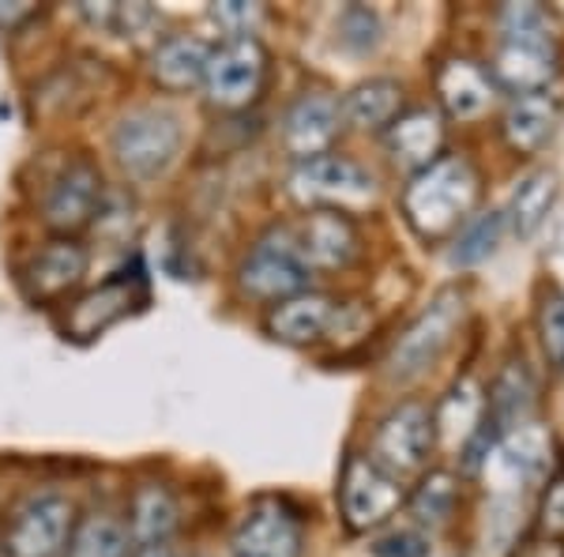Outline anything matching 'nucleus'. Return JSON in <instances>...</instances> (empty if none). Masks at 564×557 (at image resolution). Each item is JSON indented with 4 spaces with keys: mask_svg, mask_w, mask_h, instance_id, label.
<instances>
[{
    "mask_svg": "<svg viewBox=\"0 0 564 557\" xmlns=\"http://www.w3.org/2000/svg\"><path fill=\"white\" fill-rule=\"evenodd\" d=\"M481 196L478 170L459 154H441L425 170H417L403 193V215L417 237L441 242L456 234L470 218Z\"/></svg>",
    "mask_w": 564,
    "mask_h": 557,
    "instance_id": "obj_1",
    "label": "nucleus"
},
{
    "mask_svg": "<svg viewBox=\"0 0 564 557\" xmlns=\"http://www.w3.org/2000/svg\"><path fill=\"white\" fill-rule=\"evenodd\" d=\"M109 148L132 181L162 178L181 154V117L166 106H135L113 125Z\"/></svg>",
    "mask_w": 564,
    "mask_h": 557,
    "instance_id": "obj_2",
    "label": "nucleus"
},
{
    "mask_svg": "<svg viewBox=\"0 0 564 557\" xmlns=\"http://www.w3.org/2000/svg\"><path fill=\"white\" fill-rule=\"evenodd\" d=\"M76 527V508L61 490H34L0 527L4 557H57Z\"/></svg>",
    "mask_w": 564,
    "mask_h": 557,
    "instance_id": "obj_3",
    "label": "nucleus"
},
{
    "mask_svg": "<svg viewBox=\"0 0 564 557\" xmlns=\"http://www.w3.org/2000/svg\"><path fill=\"white\" fill-rule=\"evenodd\" d=\"M463 313H467V301H463L459 290L436 294L433 306L425 309V313H417V321L399 335L395 346H391L388 377L417 381L422 373H430L436 358L448 351L452 335H456V328L463 324Z\"/></svg>",
    "mask_w": 564,
    "mask_h": 557,
    "instance_id": "obj_4",
    "label": "nucleus"
},
{
    "mask_svg": "<svg viewBox=\"0 0 564 557\" xmlns=\"http://www.w3.org/2000/svg\"><path fill=\"white\" fill-rule=\"evenodd\" d=\"M406 501V490L395 474H388L369 456L350 452L339 474V508L350 532H369L399 513Z\"/></svg>",
    "mask_w": 564,
    "mask_h": 557,
    "instance_id": "obj_5",
    "label": "nucleus"
},
{
    "mask_svg": "<svg viewBox=\"0 0 564 557\" xmlns=\"http://www.w3.org/2000/svg\"><path fill=\"white\" fill-rule=\"evenodd\" d=\"M234 557H302L305 554V524L290 501L260 497L245 508L230 538Z\"/></svg>",
    "mask_w": 564,
    "mask_h": 557,
    "instance_id": "obj_6",
    "label": "nucleus"
},
{
    "mask_svg": "<svg viewBox=\"0 0 564 557\" xmlns=\"http://www.w3.org/2000/svg\"><path fill=\"white\" fill-rule=\"evenodd\" d=\"M268 76V53L257 39H226L212 50L204 72L207 103L218 109H245L260 95Z\"/></svg>",
    "mask_w": 564,
    "mask_h": 557,
    "instance_id": "obj_7",
    "label": "nucleus"
},
{
    "mask_svg": "<svg viewBox=\"0 0 564 557\" xmlns=\"http://www.w3.org/2000/svg\"><path fill=\"white\" fill-rule=\"evenodd\" d=\"M436 444V415L425 404H399L384 422L377 426L372 441V463H380L388 474L422 471Z\"/></svg>",
    "mask_w": 564,
    "mask_h": 557,
    "instance_id": "obj_8",
    "label": "nucleus"
},
{
    "mask_svg": "<svg viewBox=\"0 0 564 557\" xmlns=\"http://www.w3.org/2000/svg\"><path fill=\"white\" fill-rule=\"evenodd\" d=\"M238 282L245 294H252L260 301H286L308 290V268H305L302 253H297L294 237L279 231L257 242V249L241 264Z\"/></svg>",
    "mask_w": 564,
    "mask_h": 557,
    "instance_id": "obj_9",
    "label": "nucleus"
},
{
    "mask_svg": "<svg viewBox=\"0 0 564 557\" xmlns=\"http://www.w3.org/2000/svg\"><path fill=\"white\" fill-rule=\"evenodd\" d=\"M297 200L321 207H350V204H369L377 185H372L369 170H361L358 162L343 159V154H316V159L297 162L294 178H290Z\"/></svg>",
    "mask_w": 564,
    "mask_h": 557,
    "instance_id": "obj_10",
    "label": "nucleus"
},
{
    "mask_svg": "<svg viewBox=\"0 0 564 557\" xmlns=\"http://www.w3.org/2000/svg\"><path fill=\"white\" fill-rule=\"evenodd\" d=\"M102 196H106L102 173L90 167L87 159H76V162H68V167L57 173V181L50 185L42 215L53 231L68 237L95 223V215H102Z\"/></svg>",
    "mask_w": 564,
    "mask_h": 557,
    "instance_id": "obj_11",
    "label": "nucleus"
},
{
    "mask_svg": "<svg viewBox=\"0 0 564 557\" xmlns=\"http://www.w3.org/2000/svg\"><path fill=\"white\" fill-rule=\"evenodd\" d=\"M148 298V290H143V276H129V271H121V276L106 279L98 290H90L76 301V306L68 309L65 317V335L68 340H95V335H102L109 324L124 321V317L132 313L135 301Z\"/></svg>",
    "mask_w": 564,
    "mask_h": 557,
    "instance_id": "obj_12",
    "label": "nucleus"
},
{
    "mask_svg": "<svg viewBox=\"0 0 564 557\" xmlns=\"http://www.w3.org/2000/svg\"><path fill=\"white\" fill-rule=\"evenodd\" d=\"M294 245H297V253H302L308 271L313 268L335 271V268H347V264L358 257L361 234H358V226H354V218L347 212L316 207V212H308L305 223L297 226Z\"/></svg>",
    "mask_w": 564,
    "mask_h": 557,
    "instance_id": "obj_13",
    "label": "nucleus"
},
{
    "mask_svg": "<svg viewBox=\"0 0 564 557\" xmlns=\"http://www.w3.org/2000/svg\"><path fill=\"white\" fill-rule=\"evenodd\" d=\"M339 103L332 95H302L294 106L286 109V121H282V140H286L290 154L297 162L316 159V154H327L332 140L339 136Z\"/></svg>",
    "mask_w": 564,
    "mask_h": 557,
    "instance_id": "obj_14",
    "label": "nucleus"
},
{
    "mask_svg": "<svg viewBox=\"0 0 564 557\" xmlns=\"http://www.w3.org/2000/svg\"><path fill=\"white\" fill-rule=\"evenodd\" d=\"M339 321V301L321 294V290H302V294L279 301L268 313V332L271 340L290 343V346H308L324 340L332 332V324Z\"/></svg>",
    "mask_w": 564,
    "mask_h": 557,
    "instance_id": "obj_15",
    "label": "nucleus"
},
{
    "mask_svg": "<svg viewBox=\"0 0 564 557\" xmlns=\"http://www.w3.org/2000/svg\"><path fill=\"white\" fill-rule=\"evenodd\" d=\"M557 72V53H553L550 39H505V45L497 50L494 61V87H508L516 95H531V90H542Z\"/></svg>",
    "mask_w": 564,
    "mask_h": 557,
    "instance_id": "obj_16",
    "label": "nucleus"
},
{
    "mask_svg": "<svg viewBox=\"0 0 564 557\" xmlns=\"http://www.w3.org/2000/svg\"><path fill=\"white\" fill-rule=\"evenodd\" d=\"M87 276V249L72 237H57L53 245L26 264L23 282H26V294L34 301H53L61 294H68L72 287H79Z\"/></svg>",
    "mask_w": 564,
    "mask_h": 557,
    "instance_id": "obj_17",
    "label": "nucleus"
},
{
    "mask_svg": "<svg viewBox=\"0 0 564 557\" xmlns=\"http://www.w3.org/2000/svg\"><path fill=\"white\" fill-rule=\"evenodd\" d=\"M444 148V125L433 109H411L388 125V151L395 162L411 167L414 173L441 159Z\"/></svg>",
    "mask_w": 564,
    "mask_h": 557,
    "instance_id": "obj_18",
    "label": "nucleus"
},
{
    "mask_svg": "<svg viewBox=\"0 0 564 557\" xmlns=\"http://www.w3.org/2000/svg\"><path fill=\"white\" fill-rule=\"evenodd\" d=\"M207 57H212V45L193 39V34H174V39H162L151 53V76L159 87L166 90H188L204 84Z\"/></svg>",
    "mask_w": 564,
    "mask_h": 557,
    "instance_id": "obj_19",
    "label": "nucleus"
},
{
    "mask_svg": "<svg viewBox=\"0 0 564 557\" xmlns=\"http://www.w3.org/2000/svg\"><path fill=\"white\" fill-rule=\"evenodd\" d=\"M436 90H441V103L452 117L459 121H470L481 109L494 103V79L489 72L475 65L467 57H452L448 65L436 72Z\"/></svg>",
    "mask_w": 564,
    "mask_h": 557,
    "instance_id": "obj_20",
    "label": "nucleus"
},
{
    "mask_svg": "<svg viewBox=\"0 0 564 557\" xmlns=\"http://www.w3.org/2000/svg\"><path fill=\"white\" fill-rule=\"evenodd\" d=\"M181 508L174 501V493L159 482H143L132 493V508H129V538L132 546H166L170 535L177 532Z\"/></svg>",
    "mask_w": 564,
    "mask_h": 557,
    "instance_id": "obj_21",
    "label": "nucleus"
},
{
    "mask_svg": "<svg viewBox=\"0 0 564 557\" xmlns=\"http://www.w3.org/2000/svg\"><path fill=\"white\" fill-rule=\"evenodd\" d=\"M534 407V381L531 373L520 365H508L505 373L497 377L494 392H489V404L481 407V422L494 429V437H508L512 429H520V422H527V415H531Z\"/></svg>",
    "mask_w": 564,
    "mask_h": 557,
    "instance_id": "obj_22",
    "label": "nucleus"
},
{
    "mask_svg": "<svg viewBox=\"0 0 564 557\" xmlns=\"http://www.w3.org/2000/svg\"><path fill=\"white\" fill-rule=\"evenodd\" d=\"M557 129V103L545 90L516 95L512 106L505 109V140L516 151H539Z\"/></svg>",
    "mask_w": 564,
    "mask_h": 557,
    "instance_id": "obj_23",
    "label": "nucleus"
},
{
    "mask_svg": "<svg viewBox=\"0 0 564 557\" xmlns=\"http://www.w3.org/2000/svg\"><path fill=\"white\" fill-rule=\"evenodd\" d=\"M399 109H403V87H399L395 79H366V84H358L350 90L339 114L347 117L354 129L377 132L395 121Z\"/></svg>",
    "mask_w": 564,
    "mask_h": 557,
    "instance_id": "obj_24",
    "label": "nucleus"
},
{
    "mask_svg": "<svg viewBox=\"0 0 564 557\" xmlns=\"http://www.w3.org/2000/svg\"><path fill=\"white\" fill-rule=\"evenodd\" d=\"M132 538L129 527L109 513H87L76 519L72 538L65 546V557H132Z\"/></svg>",
    "mask_w": 564,
    "mask_h": 557,
    "instance_id": "obj_25",
    "label": "nucleus"
},
{
    "mask_svg": "<svg viewBox=\"0 0 564 557\" xmlns=\"http://www.w3.org/2000/svg\"><path fill=\"white\" fill-rule=\"evenodd\" d=\"M505 234H508V215L505 212L470 215L467 223L456 231V242H452V249H448V260L456 264V268H478V264H486L500 245H505Z\"/></svg>",
    "mask_w": 564,
    "mask_h": 557,
    "instance_id": "obj_26",
    "label": "nucleus"
},
{
    "mask_svg": "<svg viewBox=\"0 0 564 557\" xmlns=\"http://www.w3.org/2000/svg\"><path fill=\"white\" fill-rule=\"evenodd\" d=\"M553 200H557V173L553 170H534L516 185L512 193V207H508V223L516 226V234L531 237L550 215Z\"/></svg>",
    "mask_w": 564,
    "mask_h": 557,
    "instance_id": "obj_27",
    "label": "nucleus"
},
{
    "mask_svg": "<svg viewBox=\"0 0 564 557\" xmlns=\"http://www.w3.org/2000/svg\"><path fill=\"white\" fill-rule=\"evenodd\" d=\"M456 505H459V486H456V479H452L448 471H430L422 486H417V493L411 497L414 516L422 519V524H430V527L448 524L452 513H456Z\"/></svg>",
    "mask_w": 564,
    "mask_h": 557,
    "instance_id": "obj_28",
    "label": "nucleus"
},
{
    "mask_svg": "<svg viewBox=\"0 0 564 557\" xmlns=\"http://www.w3.org/2000/svg\"><path fill=\"white\" fill-rule=\"evenodd\" d=\"M539 332L545 343V354L557 369H564V290L550 287L539 301Z\"/></svg>",
    "mask_w": 564,
    "mask_h": 557,
    "instance_id": "obj_29",
    "label": "nucleus"
},
{
    "mask_svg": "<svg viewBox=\"0 0 564 557\" xmlns=\"http://www.w3.org/2000/svg\"><path fill=\"white\" fill-rule=\"evenodd\" d=\"M369 554L372 557H430L433 543L422 527H391V532H384L380 538H372Z\"/></svg>",
    "mask_w": 564,
    "mask_h": 557,
    "instance_id": "obj_30",
    "label": "nucleus"
},
{
    "mask_svg": "<svg viewBox=\"0 0 564 557\" xmlns=\"http://www.w3.org/2000/svg\"><path fill=\"white\" fill-rule=\"evenodd\" d=\"M339 42L347 45L354 53H366L372 45L380 42V20L377 12H369V8L354 4L347 12L339 15Z\"/></svg>",
    "mask_w": 564,
    "mask_h": 557,
    "instance_id": "obj_31",
    "label": "nucleus"
},
{
    "mask_svg": "<svg viewBox=\"0 0 564 557\" xmlns=\"http://www.w3.org/2000/svg\"><path fill=\"white\" fill-rule=\"evenodd\" d=\"M500 31H505V39H550L545 34V12L539 4H505V12H500Z\"/></svg>",
    "mask_w": 564,
    "mask_h": 557,
    "instance_id": "obj_32",
    "label": "nucleus"
},
{
    "mask_svg": "<svg viewBox=\"0 0 564 557\" xmlns=\"http://www.w3.org/2000/svg\"><path fill=\"white\" fill-rule=\"evenodd\" d=\"M263 8L245 4V0H226V4H212V20L234 39H252V26L260 23Z\"/></svg>",
    "mask_w": 564,
    "mask_h": 557,
    "instance_id": "obj_33",
    "label": "nucleus"
},
{
    "mask_svg": "<svg viewBox=\"0 0 564 557\" xmlns=\"http://www.w3.org/2000/svg\"><path fill=\"white\" fill-rule=\"evenodd\" d=\"M113 31H121L124 39L140 42L143 34L159 31V12L151 4H113Z\"/></svg>",
    "mask_w": 564,
    "mask_h": 557,
    "instance_id": "obj_34",
    "label": "nucleus"
},
{
    "mask_svg": "<svg viewBox=\"0 0 564 557\" xmlns=\"http://www.w3.org/2000/svg\"><path fill=\"white\" fill-rule=\"evenodd\" d=\"M545 527L564 535V479H557L545 493Z\"/></svg>",
    "mask_w": 564,
    "mask_h": 557,
    "instance_id": "obj_35",
    "label": "nucleus"
},
{
    "mask_svg": "<svg viewBox=\"0 0 564 557\" xmlns=\"http://www.w3.org/2000/svg\"><path fill=\"white\" fill-rule=\"evenodd\" d=\"M132 557H174V554H170V546H135Z\"/></svg>",
    "mask_w": 564,
    "mask_h": 557,
    "instance_id": "obj_36",
    "label": "nucleus"
},
{
    "mask_svg": "<svg viewBox=\"0 0 564 557\" xmlns=\"http://www.w3.org/2000/svg\"><path fill=\"white\" fill-rule=\"evenodd\" d=\"M0 557H4V550H0Z\"/></svg>",
    "mask_w": 564,
    "mask_h": 557,
    "instance_id": "obj_37",
    "label": "nucleus"
}]
</instances>
